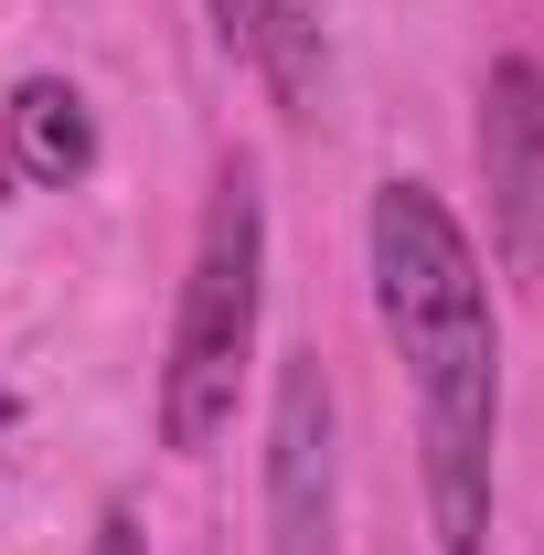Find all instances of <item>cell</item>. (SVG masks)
I'll list each match as a JSON object with an SVG mask.
<instances>
[{"instance_id": "obj_1", "label": "cell", "mask_w": 544, "mask_h": 555, "mask_svg": "<svg viewBox=\"0 0 544 555\" xmlns=\"http://www.w3.org/2000/svg\"><path fill=\"white\" fill-rule=\"evenodd\" d=\"M374 310L416 385V470L438 555L491 545V460H502V321L470 224L427 182L374 193Z\"/></svg>"}, {"instance_id": "obj_5", "label": "cell", "mask_w": 544, "mask_h": 555, "mask_svg": "<svg viewBox=\"0 0 544 555\" xmlns=\"http://www.w3.org/2000/svg\"><path fill=\"white\" fill-rule=\"evenodd\" d=\"M213 33L224 54H246L257 86H268L288 118L321 107V75H332V43H321V0H213Z\"/></svg>"}, {"instance_id": "obj_6", "label": "cell", "mask_w": 544, "mask_h": 555, "mask_svg": "<svg viewBox=\"0 0 544 555\" xmlns=\"http://www.w3.org/2000/svg\"><path fill=\"white\" fill-rule=\"evenodd\" d=\"M0 160L22 171V182H86L96 171V118H86V96H75L65 75H22L11 86V107H0Z\"/></svg>"}, {"instance_id": "obj_4", "label": "cell", "mask_w": 544, "mask_h": 555, "mask_svg": "<svg viewBox=\"0 0 544 555\" xmlns=\"http://www.w3.org/2000/svg\"><path fill=\"white\" fill-rule=\"evenodd\" d=\"M480 193H491V246L513 278H544V65L502 54L480 75Z\"/></svg>"}, {"instance_id": "obj_2", "label": "cell", "mask_w": 544, "mask_h": 555, "mask_svg": "<svg viewBox=\"0 0 544 555\" xmlns=\"http://www.w3.org/2000/svg\"><path fill=\"white\" fill-rule=\"evenodd\" d=\"M257 310H268V193H257L246 160H224L213 171V204H204V235H193L182 310H171V363H160V438L182 460L235 427Z\"/></svg>"}, {"instance_id": "obj_8", "label": "cell", "mask_w": 544, "mask_h": 555, "mask_svg": "<svg viewBox=\"0 0 544 555\" xmlns=\"http://www.w3.org/2000/svg\"><path fill=\"white\" fill-rule=\"evenodd\" d=\"M11 416H22V406H11V396H0V427H11Z\"/></svg>"}, {"instance_id": "obj_7", "label": "cell", "mask_w": 544, "mask_h": 555, "mask_svg": "<svg viewBox=\"0 0 544 555\" xmlns=\"http://www.w3.org/2000/svg\"><path fill=\"white\" fill-rule=\"evenodd\" d=\"M86 555H139V513H129V502L96 513V545H86Z\"/></svg>"}, {"instance_id": "obj_3", "label": "cell", "mask_w": 544, "mask_h": 555, "mask_svg": "<svg viewBox=\"0 0 544 555\" xmlns=\"http://www.w3.org/2000/svg\"><path fill=\"white\" fill-rule=\"evenodd\" d=\"M268 555H341V438L321 352L277 363L268 406Z\"/></svg>"}]
</instances>
